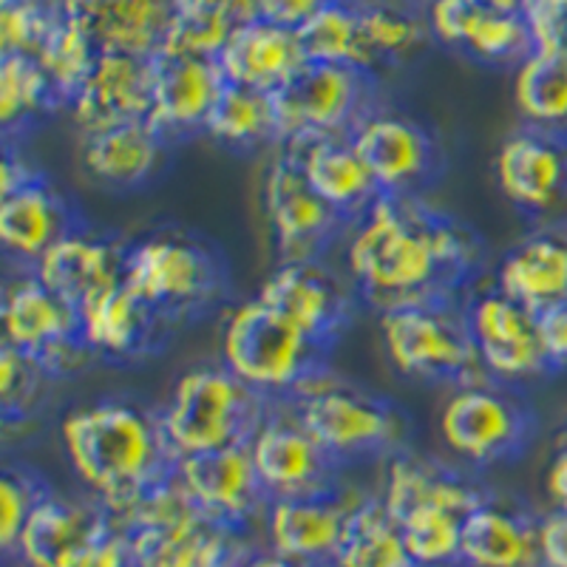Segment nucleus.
Segmentation results:
<instances>
[{
  "label": "nucleus",
  "mask_w": 567,
  "mask_h": 567,
  "mask_svg": "<svg viewBox=\"0 0 567 567\" xmlns=\"http://www.w3.org/2000/svg\"><path fill=\"white\" fill-rule=\"evenodd\" d=\"M480 261L477 236L417 196L383 194L354 225L347 247L358 296L381 312L403 303L460 301Z\"/></svg>",
  "instance_id": "nucleus-1"
},
{
  "label": "nucleus",
  "mask_w": 567,
  "mask_h": 567,
  "mask_svg": "<svg viewBox=\"0 0 567 567\" xmlns=\"http://www.w3.org/2000/svg\"><path fill=\"white\" fill-rule=\"evenodd\" d=\"M60 432L78 477L111 519L128 514L179 471L182 454L165 434L162 414L131 400H97L74 409Z\"/></svg>",
  "instance_id": "nucleus-2"
},
{
  "label": "nucleus",
  "mask_w": 567,
  "mask_h": 567,
  "mask_svg": "<svg viewBox=\"0 0 567 567\" xmlns=\"http://www.w3.org/2000/svg\"><path fill=\"white\" fill-rule=\"evenodd\" d=\"M125 284L174 327L221 303L230 290V267L207 236L156 227L125 247Z\"/></svg>",
  "instance_id": "nucleus-3"
},
{
  "label": "nucleus",
  "mask_w": 567,
  "mask_h": 567,
  "mask_svg": "<svg viewBox=\"0 0 567 567\" xmlns=\"http://www.w3.org/2000/svg\"><path fill=\"white\" fill-rule=\"evenodd\" d=\"M114 525L128 539L131 567H247L258 556L247 530L207 519L179 477L142 496Z\"/></svg>",
  "instance_id": "nucleus-4"
},
{
  "label": "nucleus",
  "mask_w": 567,
  "mask_h": 567,
  "mask_svg": "<svg viewBox=\"0 0 567 567\" xmlns=\"http://www.w3.org/2000/svg\"><path fill=\"white\" fill-rule=\"evenodd\" d=\"M272 412V398L256 392L227 367L190 369L176 381L162 412L165 434L182 457L227 445H250Z\"/></svg>",
  "instance_id": "nucleus-5"
},
{
  "label": "nucleus",
  "mask_w": 567,
  "mask_h": 567,
  "mask_svg": "<svg viewBox=\"0 0 567 567\" xmlns=\"http://www.w3.org/2000/svg\"><path fill=\"white\" fill-rule=\"evenodd\" d=\"M290 412L338 465L398 457L406 443V417L386 398L336 383L327 372L287 398Z\"/></svg>",
  "instance_id": "nucleus-6"
},
{
  "label": "nucleus",
  "mask_w": 567,
  "mask_h": 567,
  "mask_svg": "<svg viewBox=\"0 0 567 567\" xmlns=\"http://www.w3.org/2000/svg\"><path fill=\"white\" fill-rule=\"evenodd\" d=\"M221 354L225 367L256 392L287 400L327 372L329 352L256 298L227 318Z\"/></svg>",
  "instance_id": "nucleus-7"
},
{
  "label": "nucleus",
  "mask_w": 567,
  "mask_h": 567,
  "mask_svg": "<svg viewBox=\"0 0 567 567\" xmlns=\"http://www.w3.org/2000/svg\"><path fill=\"white\" fill-rule=\"evenodd\" d=\"M381 336L394 369L417 381L471 386L485 372L465 307L457 301L403 303L383 310Z\"/></svg>",
  "instance_id": "nucleus-8"
},
{
  "label": "nucleus",
  "mask_w": 567,
  "mask_h": 567,
  "mask_svg": "<svg viewBox=\"0 0 567 567\" xmlns=\"http://www.w3.org/2000/svg\"><path fill=\"white\" fill-rule=\"evenodd\" d=\"M278 145L323 136H352L372 111L369 71L354 65L303 63L272 91Z\"/></svg>",
  "instance_id": "nucleus-9"
},
{
  "label": "nucleus",
  "mask_w": 567,
  "mask_h": 567,
  "mask_svg": "<svg viewBox=\"0 0 567 567\" xmlns=\"http://www.w3.org/2000/svg\"><path fill=\"white\" fill-rule=\"evenodd\" d=\"M0 318L3 343L38 361L52 381L80 372L94 358L78 307L49 290L34 270L7 278Z\"/></svg>",
  "instance_id": "nucleus-10"
},
{
  "label": "nucleus",
  "mask_w": 567,
  "mask_h": 567,
  "mask_svg": "<svg viewBox=\"0 0 567 567\" xmlns=\"http://www.w3.org/2000/svg\"><path fill=\"white\" fill-rule=\"evenodd\" d=\"M440 434L454 454L474 465L511 463L534 443L536 414L516 394L471 383L443 406Z\"/></svg>",
  "instance_id": "nucleus-11"
},
{
  "label": "nucleus",
  "mask_w": 567,
  "mask_h": 567,
  "mask_svg": "<svg viewBox=\"0 0 567 567\" xmlns=\"http://www.w3.org/2000/svg\"><path fill=\"white\" fill-rule=\"evenodd\" d=\"M265 210L281 261H318L349 225L303 176L296 156L278 148L265 176Z\"/></svg>",
  "instance_id": "nucleus-12"
},
{
  "label": "nucleus",
  "mask_w": 567,
  "mask_h": 567,
  "mask_svg": "<svg viewBox=\"0 0 567 567\" xmlns=\"http://www.w3.org/2000/svg\"><path fill=\"white\" fill-rule=\"evenodd\" d=\"M471 338L480 363L499 381H525L554 372L539 338L536 312L505 296L499 287L471 298L465 303Z\"/></svg>",
  "instance_id": "nucleus-13"
},
{
  "label": "nucleus",
  "mask_w": 567,
  "mask_h": 567,
  "mask_svg": "<svg viewBox=\"0 0 567 567\" xmlns=\"http://www.w3.org/2000/svg\"><path fill=\"white\" fill-rule=\"evenodd\" d=\"M258 301L296 323L327 352L347 332L354 310L352 292L321 261H281L261 284Z\"/></svg>",
  "instance_id": "nucleus-14"
},
{
  "label": "nucleus",
  "mask_w": 567,
  "mask_h": 567,
  "mask_svg": "<svg viewBox=\"0 0 567 567\" xmlns=\"http://www.w3.org/2000/svg\"><path fill=\"white\" fill-rule=\"evenodd\" d=\"M176 477L202 514L227 528L247 530L252 519L272 503L258 480L250 445L187 454L182 457Z\"/></svg>",
  "instance_id": "nucleus-15"
},
{
  "label": "nucleus",
  "mask_w": 567,
  "mask_h": 567,
  "mask_svg": "<svg viewBox=\"0 0 567 567\" xmlns=\"http://www.w3.org/2000/svg\"><path fill=\"white\" fill-rule=\"evenodd\" d=\"M258 480L270 499L321 494L338 488L341 465L323 452L296 414H272L250 443Z\"/></svg>",
  "instance_id": "nucleus-16"
},
{
  "label": "nucleus",
  "mask_w": 567,
  "mask_h": 567,
  "mask_svg": "<svg viewBox=\"0 0 567 567\" xmlns=\"http://www.w3.org/2000/svg\"><path fill=\"white\" fill-rule=\"evenodd\" d=\"M352 145L383 194L414 196L440 168L437 142L409 116L369 114L352 134Z\"/></svg>",
  "instance_id": "nucleus-17"
},
{
  "label": "nucleus",
  "mask_w": 567,
  "mask_h": 567,
  "mask_svg": "<svg viewBox=\"0 0 567 567\" xmlns=\"http://www.w3.org/2000/svg\"><path fill=\"white\" fill-rule=\"evenodd\" d=\"M80 225L85 221L78 210L40 171L9 194H0V241L20 270H34L40 258Z\"/></svg>",
  "instance_id": "nucleus-18"
},
{
  "label": "nucleus",
  "mask_w": 567,
  "mask_h": 567,
  "mask_svg": "<svg viewBox=\"0 0 567 567\" xmlns=\"http://www.w3.org/2000/svg\"><path fill=\"white\" fill-rule=\"evenodd\" d=\"M151 74H154L151 123L168 140L205 131L213 103L219 97L221 85L227 83L219 60L159 49L151 58Z\"/></svg>",
  "instance_id": "nucleus-19"
},
{
  "label": "nucleus",
  "mask_w": 567,
  "mask_h": 567,
  "mask_svg": "<svg viewBox=\"0 0 567 567\" xmlns=\"http://www.w3.org/2000/svg\"><path fill=\"white\" fill-rule=\"evenodd\" d=\"M361 499L349 503L341 488L321 494L272 499L267 508L270 554L310 565H332L341 548L349 514Z\"/></svg>",
  "instance_id": "nucleus-20"
},
{
  "label": "nucleus",
  "mask_w": 567,
  "mask_h": 567,
  "mask_svg": "<svg viewBox=\"0 0 567 567\" xmlns=\"http://www.w3.org/2000/svg\"><path fill=\"white\" fill-rule=\"evenodd\" d=\"M151 103H154L151 58L100 52L89 80L80 85L65 109L71 111L83 134H94L134 120H151Z\"/></svg>",
  "instance_id": "nucleus-21"
},
{
  "label": "nucleus",
  "mask_w": 567,
  "mask_h": 567,
  "mask_svg": "<svg viewBox=\"0 0 567 567\" xmlns=\"http://www.w3.org/2000/svg\"><path fill=\"white\" fill-rule=\"evenodd\" d=\"M499 190L519 210L545 213L567 202V136L523 128L511 134L496 154Z\"/></svg>",
  "instance_id": "nucleus-22"
},
{
  "label": "nucleus",
  "mask_w": 567,
  "mask_h": 567,
  "mask_svg": "<svg viewBox=\"0 0 567 567\" xmlns=\"http://www.w3.org/2000/svg\"><path fill=\"white\" fill-rule=\"evenodd\" d=\"M125 247L109 233L80 225L38 261L34 272L49 290L74 307L125 281Z\"/></svg>",
  "instance_id": "nucleus-23"
},
{
  "label": "nucleus",
  "mask_w": 567,
  "mask_h": 567,
  "mask_svg": "<svg viewBox=\"0 0 567 567\" xmlns=\"http://www.w3.org/2000/svg\"><path fill=\"white\" fill-rule=\"evenodd\" d=\"M114 525L109 511L65 496H45L20 534L18 556L27 567H74L80 556Z\"/></svg>",
  "instance_id": "nucleus-24"
},
{
  "label": "nucleus",
  "mask_w": 567,
  "mask_h": 567,
  "mask_svg": "<svg viewBox=\"0 0 567 567\" xmlns=\"http://www.w3.org/2000/svg\"><path fill=\"white\" fill-rule=\"evenodd\" d=\"M80 323L91 352L114 361H136L156 352L171 329V323L125 281L89 298L80 307Z\"/></svg>",
  "instance_id": "nucleus-25"
},
{
  "label": "nucleus",
  "mask_w": 567,
  "mask_h": 567,
  "mask_svg": "<svg viewBox=\"0 0 567 567\" xmlns=\"http://www.w3.org/2000/svg\"><path fill=\"white\" fill-rule=\"evenodd\" d=\"M278 148L296 156L310 185L352 227L383 196L381 185L374 182L372 171L352 145V136H323V140L290 142Z\"/></svg>",
  "instance_id": "nucleus-26"
},
{
  "label": "nucleus",
  "mask_w": 567,
  "mask_h": 567,
  "mask_svg": "<svg viewBox=\"0 0 567 567\" xmlns=\"http://www.w3.org/2000/svg\"><path fill=\"white\" fill-rule=\"evenodd\" d=\"M63 12L94 38L100 52L154 58L174 20L171 0H60Z\"/></svg>",
  "instance_id": "nucleus-27"
},
{
  "label": "nucleus",
  "mask_w": 567,
  "mask_h": 567,
  "mask_svg": "<svg viewBox=\"0 0 567 567\" xmlns=\"http://www.w3.org/2000/svg\"><path fill=\"white\" fill-rule=\"evenodd\" d=\"M168 142L151 120H134L85 134L83 165L100 185L111 190H134L159 174Z\"/></svg>",
  "instance_id": "nucleus-28"
},
{
  "label": "nucleus",
  "mask_w": 567,
  "mask_h": 567,
  "mask_svg": "<svg viewBox=\"0 0 567 567\" xmlns=\"http://www.w3.org/2000/svg\"><path fill=\"white\" fill-rule=\"evenodd\" d=\"M381 499L400 523L403 516L417 508H449L454 514L468 516L488 496L449 465L403 452L389 463L386 491Z\"/></svg>",
  "instance_id": "nucleus-29"
},
{
  "label": "nucleus",
  "mask_w": 567,
  "mask_h": 567,
  "mask_svg": "<svg viewBox=\"0 0 567 567\" xmlns=\"http://www.w3.org/2000/svg\"><path fill=\"white\" fill-rule=\"evenodd\" d=\"M463 567H542L539 519L485 499L463 523Z\"/></svg>",
  "instance_id": "nucleus-30"
},
{
  "label": "nucleus",
  "mask_w": 567,
  "mask_h": 567,
  "mask_svg": "<svg viewBox=\"0 0 567 567\" xmlns=\"http://www.w3.org/2000/svg\"><path fill=\"white\" fill-rule=\"evenodd\" d=\"M216 60L230 83L267 94L281 89L307 63L298 45V34L267 20H250L236 29Z\"/></svg>",
  "instance_id": "nucleus-31"
},
{
  "label": "nucleus",
  "mask_w": 567,
  "mask_h": 567,
  "mask_svg": "<svg viewBox=\"0 0 567 567\" xmlns=\"http://www.w3.org/2000/svg\"><path fill=\"white\" fill-rule=\"evenodd\" d=\"M496 287L528 310L542 312L567 301V230L548 227L508 250Z\"/></svg>",
  "instance_id": "nucleus-32"
},
{
  "label": "nucleus",
  "mask_w": 567,
  "mask_h": 567,
  "mask_svg": "<svg viewBox=\"0 0 567 567\" xmlns=\"http://www.w3.org/2000/svg\"><path fill=\"white\" fill-rule=\"evenodd\" d=\"M514 103L525 128L567 136V60L534 49L516 65Z\"/></svg>",
  "instance_id": "nucleus-33"
},
{
  "label": "nucleus",
  "mask_w": 567,
  "mask_h": 567,
  "mask_svg": "<svg viewBox=\"0 0 567 567\" xmlns=\"http://www.w3.org/2000/svg\"><path fill=\"white\" fill-rule=\"evenodd\" d=\"M205 134L233 151H252L270 142L278 145L272 94L227 80L207 116Z\"/></svg>",
  "instance_id": "nucleus-34"
},
{
  "label": "nucleus",
  "mask_w": 567,
  "mask_h": 567,
  "mask_svg": "<svg viewBox=\"0 0 567 567\" xmlns=\"http://www.w3.org/2000/svg\"><path fill=\"white\" fill-rule=\"evenodd\" d=\"M332 567H414L398 519L383 499H361L354 505Z\"/></svg>",
  "instance_id": "nucleus-35"
},
{
  "label": "nucleus",
  "mask_w": 567,
  "mask_h": 567,
  "mask_svg": "<svg viewBox=\"0 0 567 567\" xmlns=\"http://www.w3.org/2000/svg\"><path fill=\"white\" fill-rule=\"evenodd\" d=\"M296 34L307 63L354 65L363 71L374 65L363 40L361 7H352L347 0H329Z\"/></svg>",
  "instance_id": "nucleus-36"
},
{
  "label": "nucleus",
  "mask_w": 567,
  "mask_h": 567,
  "mask_svg": "<svg viewBox=\"0 0 567 567\" xmlns=\"http://www.w3.org/2000/svg\"><path fill=\"white\" fill-rule=\"evenodd\" d=\"M63 105L52 80L32 54H0V125L3 134L38 123L40 116Z\"/></svg>",
  "instance_id": "nucleus-37"
},
{
  "label": "nucleus",
  "mask_w": 567,
  "mask_h": 567,
  "mask_svg": "<svg viewBox=\"0 0 567 567\" xmlns=\"http://www.w3.org/2000/svg\"><path fill=\"white\" fill-rule=\"evenodd\" d=\"M97 58L100 49L94 43V38L65 12H60V18L54 20V27L49 29L45 40L40 43L38 54H34L40 69L52 80L54 91L63 100V105H69L71 97L80 91V85L89 80Z\"/></svg>",
  "instance_id": "nucleus-38"
},
{
  "label": "nucleus",
  "mask_w": 567,
  "mask_h": 567,
  "mask_svg": "<svg viewBox=\"0 0 567 567\" xmlns=\"http://www.w3.org/2000/svg\"><path fill=\"white\" fill-rule=\"evenodd\" d=\"M460 45L474 58L488 60V63L516 65L536 49L534 34H530L528 20H525L523 12H496V9L485 7L483 0L471 14Z\"/></svg>",
  "instance_id": "nucleus-39"
},
{
  "label": "nucleus",
  "mask_w": 567,
  "mask_h": 567,
  "mask_svg": "<svg viewBox=\"0 0 567 567\" xmlns=\"http://www.w3.org/2000/svg\"><path fill=\"white\" fill-rule=\"evenodd\" d=\"M463 514L449 508H417L400 519L414 567L463 565Z\"/></svg>",
  "instance_id": "nucleus-40"
},
{
  "label": "nucleus",
  "mask_w": 567,
  "mask_h": 567,
  "mask_svg": "<svg viewBox=\"0 0 567 567\" xmlns=\"http://www.w3.org/2000/svg\"><path fill=\"white\" fill-rule=\"evenodd\" d=\"M49 480L27 463H7L0 474V545L3 554L14 556L29 516L34 514L45 496H52Z\"/></svg>",
  "instance_id": "nucleus-41"
},
{
  "label": "nucleus",
  "mask_w": 567,
  "mask_h": 567,
  "mask_svg": "<svg viewBox=\"0 0 567 567\" xmlns=\"http://www.w3.org/2000/svg\"><path fill=\"white\" fill-rule=\"evenodd\" d=\"M60 12V0H0V52L34 58Z\"/></svg>",
  "instance_id": "nucleus-42"
},
{
  "label": "nucleus",
  "mask_w": 567,
  "mask_h": 567,
  "mask_svg": "<svg viewBox=\"0 0 567 567\" xmlns=\"http://www.w3.org/2000/svg\"><path fill=\"white\" fill-rule=\"evenodd\" d=\"M361 29L372 63L406 58L425 38L423 23L394 7H361Z\"/></svg>",
  "instance_id": "nucleus-43"
},
{
  "label": "nucleus",
  "mask_w": 567,
  "mask_h": 567,
  "mask_svg": "<svg viewBox=\"0 0 567 567\" xmlns=\"http://www.w3.org/2000/svg\"><path fill=\"white\" fill-rule=\"evenodd\" d=\"M49 381L52 378L40 369L38 361L3 343L0 349V412L7 425H12L14 420H27L34 412L43 383Z\"/></svg>",
  "instance_id": "nucleus-44"
},
{
  "label": "nucleus",
  "mask_w": 567,
  "mask_h": 567,
  "mask_svg": "<svg viewBox=\"0 0 567 567\" xmlns=\"http://www.w3.org/2000/svg\"><path fill=\"white\" fill-rule=\"evenodd\" d=\"M523 14L536 49L567 60V0H525Z\"/></svg>",
  "instance_id": "nucleus-45"
},
{
  "label": "nucleus",
  "mask_w": 567,
  "mask_h": 567,
  "mask_svg": "<svg viewBox=\"0 0 567 567\" xmlns=\"http://www.w3.org/2000/svg\"><path fill=\"white\" fill-rule=\"evenodd\" d=\"M327 3L329 0H256V9L258 20H267V23H276V27L298 32Z\"/></svg>",
  "instance_id": "nucleus-46"
},
{
  "label": "nucleus",
  "mask_w": 567,
  "mask_h": 567,
  "mask_svg": "<svg viewBox=\"0 0 567 567\" xmlns=\"http://www.w3.org/2000/svg\"><path fill=\"white\" fill-rule=\"evenodd\" d=\"M536 323H539L542 347H545L554 372L567 369V301L536 312Z\"/></svg>",
  "instance_id": "nucleus-47"
},
{
  "label": "nucleus",
  "mask_w": 567,
  "mask_h": 567,
  "mask_svg": "<svg viewBox=\"0 0 567 567\" xmlns=\"http://www.w3.org/2000/svg\"><path fill=\"white\" fill-rule=\"evenodd\" d=\"M539 559L542 567H567V511L539 516Z\"/></svg>",
  "instance_id": "nucleus-48"
},
{
  "label": "nucleus",
  "mask_w": 567,
  "mask_h": 567,
  "mask_svg": "<svg viewBox=\"0 0 567 567\" xmlns=\"http://www.w3.org/2000/svg\"><path fill=\"white\" fill-rule=\"evenodd\" d=\"M174 14H225L236 27L258 20L256 0H171Z\"/></svg>",
  "instance_id": "nucleus-49"
},
{
  "label": "nucleus",
  "mask_w": 567,
  "mask_h": 567,
  "mask_svg": "<svg viewBox=\"0 0 567 567\" xmlns=\"http://www.w3.org/2000/svg\"><path fill=\"white\" fill-rule=\"evenodd\" d=\"M74 567H131L128 539L116 525H111L89 550L78 559Z\"/></svg>",
  "instance_id": "nucleus-50"
},
{
  "label": "nucleus",
  "mask_w": 567,
  "mask_h": 567,
  "mask_svg": "<svg viewBox=\"0 0 567 567\" xmlns=\"http://www.w3.org/2000/svg\"><path fill=\"white\" fill-rule=\"evenodd\" d=\"M548 494L556 508L567 511V449H559L548 468Z\"/></svg>",
  "instance_id": "nucleus-51"
},
{
  "label": "nucleus",
  "mask_w": 567,
  "mask_h": 567,
  "mask_svg": "<svg viewBox=\"0 0 567 567\" xmlns=\"http://www.w3.org/2000/svg\"><path fill=\"white\" fill-rule=\"evenodd\" d=\"M247 567H332V565H310V561H296L278 554H258Z\"/></svg>",
  "instance_id": "nucleus-52"
},
{
  "label": "nucleus",
  "mask_w": 567,
  "mask_h": 567,
  "mask_svg": "<svg viewBox=\"0 0 567 567\" xmlns=\"http://www.w3.org/2000/svg\"><path fill=\"white\" fill-rule=\"evenodd\" d=\"M483 3L496 12H523L525 7V0H483Z\"/></svg>",
  "instance_id": "nucleus-53"
},
{
  "label": "nucleus",
  "mask_w": 567,
  "mask_h": 567,
  "mask_svg": "<svg viewBox=\"0 0 567 567\" xmlns=\"http://www.w3.org/2000/svg\"><path fill=\"white\" fill-rule=\"evenodd\" d=\"M559 449H567V425L561 429V434H559Z\"/></svg>",
  "instance_id": "nucleus-54"
}]
</instances>
